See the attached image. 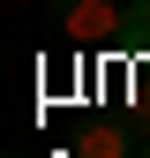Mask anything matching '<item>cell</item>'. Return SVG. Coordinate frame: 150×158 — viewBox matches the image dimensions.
Wrapping results in <instances>:
<instances>
[{"mask_svg": "<svg viewBox=\"0 0 150 158\" xmlns=\"http://www.w3.org/2000/svg\"><path fill=\"white\" fill-rule=\"evenodd\" d=\"M53 15H60V38L83 45V53L120 45V30H128V8H120V0H53Z\"/></svg>", "mask_w": 150, "mask_h": 158, "instance_id": "1", "label": "cell"}, {"mask_svg": "<svg viewBox=\"0 0 150 158\" xmlns=\"http://www.w3.org/2000/svg\"><path fill=\"white\" fill-rule=\"evenodd\" d=\"M75 158H135V128H120V121H83V128H75Z\"/></svg>", "mask_w": 150, "mask_h": 158, "instance_id": "2", "label": "cell"}, {"mask_svg": "<svg viewBox=\"0 0 150 158\" xmlns=\"http://www.w3.org/2000/svg\"><path fill=\"white\" fill-rule=\"evenodd\" d=\"M120 53H135V60H150V0H135V8H128V30H120Z\"/></svg>", "mask_w": 150, "mask_h": 158, "instance_id": "3", "label": "cell"}, {"mask_svg": "<svg viewBox=\"0 0 150 158\" xmlns=\"http://www.w3.org/2000/svg\"><path fill=\"white\" fill-rule=\"evenodd\" d=\"M143 158H150V143H143Z\"/></svg>", "mask_w": 150, "mask_h": 158, "instance_id": "4", "label": "cell"}]
</instances>
